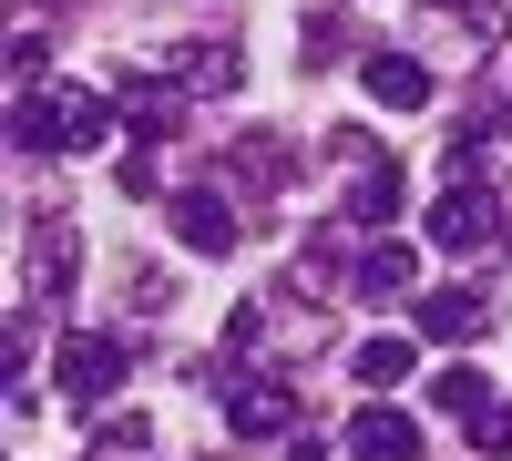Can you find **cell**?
<instances>
[{"mask_svg": "<svg viewBox=\"0 0 512 461\" xmlns=\"http://www.w3.org/2000/svg\"><path fill=\"white\" fill-rule=\"evenodd\" d=\"M164 216H175V236L195 246V257H236V216H226V195L216 185H185V195H164Z\"/></svg>", "mask_w": 512, "mask_h": 461, "instance_id": "cell-10", "label": "cell"}, {"mask_svg": "<svg viewBox=\"0 0 512 461\" xmlns=\"http://www.w3.org/2000/svg\"><path fill=\"white\" fill-rule=\"evenodd\" d=\"M226 431L256 441V461H267L277 441H297V380H287V369H246V380H226Z\"/></svg>", "mask_w": 512, "mask_h": 461, "instance_id": "cell-4", "label": "cell"}, {"mask_svg": "<svg viewBox=\"0 0 512 461\" xmlns=\"http://www.w3.org/2000/svg\"><path fill=\"white\" fill-rule=\"evenodd\" d=\"M349 369H359L369 390H400L410 369H420V349H410V339H359V349H349Z\"/></svg>", "mask_w": 512, "mask_h": 461, "instance_id": "cell-16", "label": "cell"}, {"mask_svg": "<svg viewBox=\"0 0 512 461\" xmlns=\"http://www.w3.org/2000/svg\"><path fill=\"white\" fill-rule=\"evenodd\" d=\"M482 328H492V298H482V287H431V298H420V339L472 349Z\"/></svg>", "mask_w": 512, "mask_h": 461, "instance_id": "cell-11", "label": "cell"}, {"mask_svg": "<svg viewBox=\"0 0 512 461\" xmlns=\"http://www.w3.org/2000/svg\"><path fill=\"white\" fill-rule=\"evenodd\" d=\"M41 52H52V41H41V21H21V31H11V82H21V103L41 93Z\"/></svg>", "mask_w": 512, "mask_h": 461, "instance_id": "cell-21", "label": "cell"}, {"mask_svg": "<svg viewBox=\"0 0 512 461\" xmlns=\"http://www.w3.org/2000/svg\"><path fill=\"white\" fill-rule=\"evenodd\" d=\"M123 308H134V318H154V308H175V277H164V267H123Z\"/></svg>", "mask_w": 512, "mask_h": 461, "instance_id": "cell-19", "label": "cell"}, {"mask_svg": "<svg viewBox=\"0 0 512 461\" xmlns=\"http://www.w3.org/2000/svg\"><path fill=\"white\" fill-rule=\"evenodd\" d=\"M410 287H420V246L379 236L369 257H359V287H349V298H379V308H390V298H410Z\"/></svg>", "mask_w": 512, "mask_h": 461, "instance_id": "cell-14", "label": "cell"}, {"mask_svg": "<svg viewBox=\"0 0 512 461\" xmlns=\"http://www.w3.org/2000/svg\"><path fill=\"white\" fill-rule=\"evenodd\" d=\"M359 82H369V103H390V113H420V103H431V62H420V52H369Z\"/></svg>", "mask_w": 512, "mask_h": 461, "instance_id": "cell-13", "label": "cell"}, {"mask_svg": "<svg viewBox=\"0 0 512 461\" xmlns=\"http://www.w3.org/2000/svg\"><path fill=\"white\" fill-rule=\"evenodd\" d=\"M472 451H512V400H492L482 421H472Z\"/></svg>", "mask_w": 512, "mask_h": 461, "instance_id": "cell-22", "label": "cell"}, {"mask_svg": "<svg viewBox=\"0 0 512 461\" xmlns=\"http://www.w3.org/2000/svg\"><path fill=\"white\" fill-rule=\"evenodd\" d=\"M236 175H246V185H277V175H287V144H277V134H246V144H236Z\"/></svg>", "mask_w": 512, "mask_h": 461, "instance_id": "cell-20", "label": "cell"}, {"mask_svg": "<svg viewBox=\"0 0 512 461\" xmlns=\"http://www.w3.org/2000/svg\"><path fill=\"white\" fill-rule=\"evenodd\" d=\"M431 246H441V257L512 267V216H502L482 185H441V205H431Z\"/></svg>", "mask_w": 512, "mask_h": 461, "instance_id": "cell-3", "label": "cell"}, {"mask_svg": "<svg viewBox=\"0 0 512 461\" xmlns=\"http://www.w3.org/2000/svg\"><path fill=\"white\" fill-rule=\"evenodd\" d=\"M328 154L349 164V205H338V216H349V226H390V216H400V195H410V185H400V154L379 144V134H359V123H338Z\"/></svg>", "mask_w": 512, "mask_h": 461, "instance_id": "cell-2", "label": "cell"}, {"mask_svg": "<svg viewBox=\"0 0 512 461\" xmlns=\"http://www.w3.org/2000/svg\"><path fill=\"white\" fill-rule=\"evenodd\" d=\"M123 134H134V154L175 144V134H185V93H175V82H164V72H154V82L134 72V82H123Z\"/></svg>", "mask_w": 512, "mask_h": 461, "instance_id": "cell-9", "label": "cell"}, {"mask_svg": "<svg viewBox=\"0 0 512 461\" xmlns=\"http://www.w3.org/2000/svg\"><path fill=\"white\" fill-rule=\"evenodd\" d=\"M52 369H62V400H72V410H103V400L123 390V369H134V349L103 339V328H72Z\"/></svg>", "mask_w": 512, "mask_h": 461, "instance_id": "cell-5", "label": "cell"}, {"mask_svg": "<svg viewBox=\"0 0 512 461\" xmlns=\"http://www.w3.org/2000/svg\"><path fill=\"white\" fill-rule=\"evenodd\" d=\"M349 461H420V421L390 400H369L359 421H349Z\"/></svg>", "mask_w": 512, "mask_h": 461, "instance_id": "cell-12", "label": "cell"}, {"mask_svg": "<svg viewBox=\"0 0 512 461\" xmlns=\"http://www.w3.org/2000/svg\"><path fill=\"white\" fill-rule=\"evenodd\" d=\"M349 41H359V21H349V11H308V31H297V62L328 72V62H349Z\"/></svg>", "mask_w": 512, "mask_h": 461, "instance_id": "cell-15", "label": "cell"}, {"mask_svg": "<svg viewBox=\"0 0 512 461\" xmlns=\"http://www.w3.org/2000/svg\"><path fill=\"white\" fill-rule=\"evenodd\" d=\"M72 267H82V236L52 226V216H31V226H21V298H62Z\"/></svg>", "mask_w": 512, "mask_h": 461, "instance_id": "cell-8", "label": "cell"}, {"mask_svg": "<svg viewBox=\"0 0 512 461\" xmlns=\"http://www.w3.org/2000/svg\"><path fill=\"white\" fill-rule=\"evenodd\" d=\"M431 400L451 410V421H482V410H492V390H482V369H441V380H431Z\"/></svg>", "mask_w": 512, "mask_h": 461, "instance_id": "cell-18", "label": "cell"}, {"mask_svg": "<svg viewBox=\"0 0 512 461\" xmlns=\"http://www.w3.org/2000/svg\"><path fill=\"white\" fill-rule=\"evenodd\" d=\"M420 41L451 52V62H482L502 41V11H492V0H420Z\"/></svg>", "mask_w": 512, "mask_h": 461, "instance_id": "cell-7", "label": "cell"}, {"mask_svg": "<svg viewBox=\"0 0 512 461\" xmlns=\"http://www.w3.org/2000/svg\"><path fill=\"white\" fill-rule=\"evenodd\" d=\"M113 134V103L93 82H52V93L21 103V154H93Z\"/></svg>", "mask_w": 512, "mask_h": 461, "instance_id": "cell-1", "label": "cell"}, {"mask_svg": "<svg viewBox=\"0 0 512 461\" xmlns=\"http://www.w3.org/2000/svg\"><path fill=\"white\" fill-rule=\"evenodd\" d=\"M134 451H154V431H144V410H113V421L93 431V451H82V461H134Z\"/></svg>", "mask_w": 512, "mask_h": 461, "instance_id": "cell-17", "label": "cell"}, {"mask_svg": "<svg viewBox=\"0 0 512 461\" xmlns=\"http://www.w3.org/2000/svg\"><path fill=\"white\" fill-rule=\"evenodd\" d=\"M164 82H175L185 103H226L246 82V52L236 41H164Z\"/></svg>", "mask_w": 512, "mask_h": 461, "instance_id": "cell-6", "label": "cell"}]
</instances>
